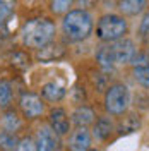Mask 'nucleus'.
<instances>
[{
    "mask_svg": "<svg viewBox=\"0 0 149 151\" xmlns=\"http://www.w3.org/2000/svg\"><path fill=\"white\" fill-rule=\"evenodd\" d=\"M24 45L29 48H43L55 36V24L48 17H34L24 22L21 29Z\"/></svg>",
    "mask_w": 149,
    "mask_h": 151,
    "instance_id": "f257e3e1",
    "label": "nucleus"
},
{
    "mask_svg": "<svg viewBox=\"0 0 149 151\" xmlns=\"http://www.w3.org/2000/svg\"><path fill=\"white\" fill-rule=\"evenodd\" d=\"M62 28L65 36L70 41H81L84 38H87L93 31V19L86 10L75 9L67 12L64 21H62Z\"/></svg>",
    "mask_w": 149,
    "mask_h": 151,
    "instance_id": "f03ea898",
    "label": "nucleus"
},
{
    "mask_svg": "<svg viewBox=\"0 0 149 151\" xmlns=\"http://www.w3.org/2000/svg\"><path fill=\"white\" fill-rule=\"evenodd\" d=\"M127 33V21L115 14H106L100 19L96 35L103 41H118Z\"/></svg>",
    "mask_w": 149,
    "mask_h": 151,
    "instance_id": "7ed1b4c3",
    "label": "nucleus"
},
{
    "mask_svg": "<svg viewBox=\"0 0 149 151\" xmlns=\"http://www.w3.org/2000/svg\"><path fill=\"white\" fill-rule=\"evenodd\" d=\"M129 101H130V94H129L127 86L123 84L110 86L105 94V106L112 115H122L127 110Z\"/></svg>",
    "mask_w": 149,
    "mask_h": 151,
    "instance_id": "20e7f679",
    "label": "nucleus"
},
{
    "mask_svg": "<svg viewBox=\"0 0 149 151\" xmlns=\"http://www.w3.org/2000/svg\"><path fill=\"white\" fill-rule=\"evenodd\" d=\"M115 64H129L135 57V45L132 40H118L112 45Z\"/></svg>",
    "mask_w": 149,
    "mask_h": 151,
    "instance_id": "39448f33",
    "label": "nucleus"
},
{
    "mask_svg": "<svg viewBox=\"0 0 149 151\" xmlns=\"http://www.w3.org/2000/svg\"><path fill=\"white\" fill-rule=\"evenodd\" d=\"M19 105H21L22 113L28 119H36L45 110V105L41 101V98L34 93H24L21 96V100H19Z\"/></svg>",
    "mask_w": 149,
    "mask_h": 151,
    "instance_id": "423d86ee",
    "label": "nucleus"
},
{
    "mask_svg": "<svg viewBox=\"0 0 149 151\" xmlns=\"http://www.w3.org/2000/svg\"><path fill=\"white\" fill-rule=\"evenodd\" d=\"M38 151H62L60 136L55 134L50 127H41L38 131Z\"/></svg>",
    "mask_w": 149,
    "mask_h": 151,
    "instance_id": "0eeeda50",
    "label": "nucleus"
},
{
    "mask_svg": "<svg viewBox=\"0 0 149 151\" xmlns=\"http://www.w3.org/2000/svg\"><path fill=\"white\" fill-rule=\"evenodd\" d=\"M50 129L58 136H64V134L69 132L70 122H69L67 112L64 108H53L52 110V113H50Z\"/></svg>",
    "mask_w": 149,
    "mask_h": 151,
    "instance_id": "6e6552de",
    "label": "nucleus"
},
{
    "mask_svg": "<svg viewBox=\"0 0 149 151\" xmlns=\"http://www.w3.org/2000/svg\"><path fill=\"white\" fill-rule=\"evenodd\" d=\"M89 144H91V136L86 131V127H79L72 132L70 141H69L70 151H87Z\"/></svg>",
    "mask_w": 149,
    "mask_h": 151,
    "instance_id": "1a4fd4ad",
    "label": "nucleus"
},
{
    "mask_svg": "<svg viewBox=\"0 0 149 151\" xmlns=\"http://www.w3.org/2000/svg\"><path fill=\"white\" fill-rule=\"evenodd\" d=\"M64 55H65V48L60 43H48L47 47H43L38 52V58L41 62H53L62 58Z\"/></svg>",
    "mask_w": 149,
    "mask_h": 151,
    "instance_id": "9d476101",
    "label": "nucleus"
},
{
    "mask_svg": "<svg viewBox=\"0 0 149 151\" xmlns=\"http://www.w3.org/2000/svg\"><path fill=\"white\" fill-rule=\"evenodd\" d=\"M41 94L48 101H60L65 96V86L57 81H50L41 88Z\"/></svg>",
    "mask_w": 149,
    "mask_h": 151,
    "instance_id": "9b49d317",
    "label": "nucleus"
},
{
    "mask_svg": "<svg viewBox=\"0 0 149 151\" xmlns=\"http://www.w3.org/2000/svg\"><path fill=\"white\" fill-rule=\"evenodd\" d=\"M93 120H94L93 108H89V106H86V105L77 106L74 110V113H72V122H74L75 125H79V127H86L87 124H91Z\"/></svg>",
    "mask_w": 149,
    "mask_h": 151,
    "instance_id": "f8f14e48",
    "label": "nucleus"
},
{
    "mask_svg": "<svg viewBox=\"0 0 149 151\" xmlns=\"http://www.w3.org/2000/svg\"><path fill=\"white\" fill-rule=\"evenodd\" d=\"M113 132V122L108 119V117H100L96 124H94V129H93V134L96 139H108L110 137V134Z\"/></svg>",
    "mask_w": 149,
    "mask_h": 151,
    "instance_id": "ddd939ff",
    "label": "nucleus"
},
{
    "mask_svg": "<svg viewBox=\"0 0 149 151\" xmlns=\"http://www.w3.org/2000/svg\"><path fill=\"white\" fill-rule=\"evenodd\" d=\"M96 62L100 64L101 69L110 70V69L115 65V58H113L112 47H100V50L96 52Z\"/></svg>",
    "mask_w": 149,
    "mask_h": 151,
    "instance_id": "4468645a",
    "label": "nucleus"
},
{
    "mask_svg": "<svg viewBox=\"0 0 149 151\" xmlns=\"http://www.w3.org/2000/svg\"><path fill=\"white\" fill-rule=\"evenodd\" d=\"M2 125H4L5 132L14 134V132L21 127V119L17 117V113L14 112V110H10V112H7L4 117H2Z\"/></svg>",
    "mask_w": 149,
    "mask_h": 151,
    "instance_id": "2eb2a0df",
    "label": "nucleus"
},
{
    "mask_svg": "<svg viewBox=\"0 0 149 151\" xmlns=\"http://www.w3.org/2000/svg\"><path fill=\"white\" fill-rule=\"evenodd\" d=\"M139 127H140L139 117H135V115H127V117L118 124V132H120V134H130V132H135Z\"/></svg>",
    "mask_w": 149,
    "mask_h": 151,
    "instance_id": "dca6fc26",
    "label": "nucleus"
},
{
    "mask_svg": "<svg viewBox=\"0 0 149 151\" xmlns=\"http://www.w3.org/2000/svg\"><path fill=\"white\" fill-rule=\"evenodd\" d=\"M144 5H146V2H142V0H125V2H120L118 4V7L123 14H129V16H135V14H139L140 10L144 9Z\"/></svg>",
    "mask_w": 149,
    "mask_h": 151,
    "instance_id": "f3484780",
    "label": "nucleus"
},
{
    "mask_svg": "<svg viewBox=\"0 0 149 151\" xmlns=\"http://www.w3.org/2000/svg\"><path fill=\"white\" fill-rule=\"evenodd\" d=\"M16 16L10 12V14H4L0 16V36H7L10 35L14 29H16Z\"/></svg>",
    "mask_w": 149,
    "mask_h": 151,
    "instance_id": "a211bd4d",
    "label": "nucleus"
},
{
    "mask_svg": "<svg viewBox=\"0 0 149 151\" xmlns=\"http://www.w3.org/2000/svg\"><path fill=\"white\" fill-rule=\"evenodd\" d=\"M19 141L16 139L14 134L9 132H2L0 134V150L2 151H17Z\"/></svg>",
    "mask_w": 149,
    "mask_h": 151,
    "instance_id": "6ab92c4d",
    "label": "nucleus"
},
{
    "mask_svg": "<svg viewBox=\"0 0 149 151\" xmlns=\"http://www.w3.org/2000/svg\"><path fill=\"white\" fill-rule=\"evenodd\" d=\"M12 101V88L7 81H0V108L9 106Z\"/></svg>",
    "mask_w": 149,
    "mask_h": 151,
    "instance_id": "aec40b11",
    "label": "nucleus"
},
{
    "mask_svg": "<svg viewBox=\"0 0 149 151\" xmlns=\"http://www.w3.org/2000/svg\"><path fill=\"white\" fill-rule=\"evenodd\" d=\"M134 77H135V81H137L140 86L149 88V65L134 69Z\"/></svg>",
    "mask_w": 149,
    "mask_h": 151,
    "instance_id": "412c9836",
    "label": "nucleus"
},
{
    "mask_svg": "<svg viewBox=\"0 0 149 151\" xmlns=\"http://www.w3.org/2000/svg\"><path fill=\"white\" fill-rule=\"evenodd\" d=\"M10 62H12V65L19 67V69H26L28 67V57L24 55V53H21V52H17V53L12 55Z\"/></svg>",
    "mask_w": 149,
    "mask_h": 151,
    "instance_id": "4be33fe9",
    "label": "nucleus"
},
{
    "mask_svg": "<svg viewBox=\"0 0 149 151\" xmlns=\"http://www.w3.org/2000/svg\"><path fill=\"white\" fill-rule=\"evenodd\" d=\"M132 64H134V69H137V67H148L149 65V53H137V55L134 57Z\"/></svg>",
    "mask_w": 149,
    "mask_h": 151,
    "instance_id": "5701e85b",
    "label": "nucleus"
},
{
    "mask_svg": "<svg viewBox=\"0 0 149 151\" xmlns=\"http://www.w3.org/2000/svg\"><path fill=\"white\" fill-rule=\"evenodd\" d=\"M17 151H36V144L31 137H24L22 141H19Z\"/></svg>",
    "mask_w": 149,
    "mask_h": 151,
    "instance_id": "b1692460",
    "label": "nucleus"
},
{
    "mask_svg": "<svg viewBox=\"0 0 149 151\" xmlns=\"http://www.w3.org/2000/svg\"><path fill=\"white\" fill-rule=\"evenodd\" d=\"M140 35L144 38H149V12H146L144 14V17H142V21H140Z\"/></svg>",
    "mask_w": 149,
    "mask_h": 151,
    "instance_id": "393cba45",
    "label": "nucleus"
},
{
    "mask_svg": "<svg viewBox=\"0 0 149 151\" xmlns=\"http://www.w3.org/2000/svg\"><path fill=\"white\" fill-rule=\"evenodd\" d=\"M70 7V2L67 0H62V2H52V10L53 12H64Z\"/></svg>",
    "mask_w": 149,
    "mask_h": 151,
    "instance_id": "a878e982",
    "label": "nucleus"
},
{
    "mask_svg": "<svg viewBox=\"0 0 149 151\" xmlns=\"http://www.w3.org/2000/svg\"><path fill=\"white\" fill-rule=\"evenodd\" d=\"M87 151H98V150H87Z\"/></svg>",
    "mask_w": 149,
    "mask_h": 151,
    "instance_id": "bb28decb",
    "label": "nucleus"
}]
</instances>
